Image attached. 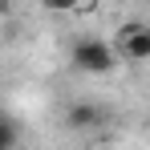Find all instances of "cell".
<instances>
[{"mask_svg":"<svg viewBox=\"0 0 150 150\" xmlns=\"http://www.w3.org/2000/svg\"><path fill=\"white\" fill-rule=\"evenodd\" d=\"M118 61H122L118 49L110 41H101V37H81V41H73V49H69V65H73L77 73H89V77L110 73Z\"/></svg>","mask_w":150,"mask_h":150,"instance_id":"6da1fadb","label":"cell"},{"mask_svg":"<svg viewBox=\"0 0 150 150\" xmlns=\"http://www.w3.org/2000/svg\"><path fill=\"white\" fill-rule=\"evenodd\" d=\"M118 57L130 65H142L150 61V25L146 21H126L118 33Z\"/></svg>","mask_w":150,"mask_h":150,"instance_id":"7a4b0ae2","label":"cell"},{"mask_svg":"<svg viewBox=\"0 0 150 150\" xmlns=\"http://www.w3.org/2000/svg\"><path fill=\"white\" fill-rule=\"evenodd\" d=\"M65 126H69L73 134L101 130V126H105V105H98V101H73V105L65 110Z\"/></svg>","mask_w":150,"mask_h":150,"instance_id":"3957f363","label":"cell"},{"mask_svg":"<svg viewBox=\"0 0 150 150\" xmlns=\"http://www.w3.org/2000/svg\"><path fill=\"white\" fill-rule=\"evenodd\" d=\"M41 4H45L49 12H73V8L81 4V0H41Z\"/></svg>","mask_w":150,"mask_h":150,"instance_id":"277c9868","label":"cell"}]
</instances>
